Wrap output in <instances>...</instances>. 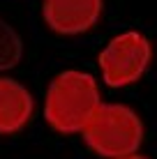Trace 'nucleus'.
<instances>
[{"label": "nucleus", "instance_id": "39448f33", "mask_svg": "<svg viewBox=\"0 0 157 159\" xmlns=\"http://www.w3.org/2000/svg\"><path fill=\"white\" fill-rule=\"evenodd\" d=\"M32 102L30 92L25 90L19 81L0 79V134H14L23 129L25 122L32 118Z\"/></svg>", "mask_w": 157, "mask_h": 159}, {"label": "nucleus", "instance_id": "7ed1b4c3", "mask_svg": "<svg viewBox=\"0 0 157 159\" xmlns=\"http://www.w3.org/2000/svg\"><path fill=\"white\" fill-rule=\"evenodd\" d=\"M153 58L150 42L141 32H122L113 37L106 44V48L99 53V69L106 85L125 88L129 83H136L145 74Z\"/></svg>", "mask_w": 157, "mask_h": 159}, {"label": "nucleus", "instance_id": "423d86ee", "mask_svg": "<svg viewBox=\"0 0 157 159\" xmlns=\"http://www.w3.org/2000/svg\"><path fill=\"white\" fill-rule=\"evenodd\" d=\"M21 53H23V44L21 37L7 21L0 19V72L12 69L19 65Z\"/></svg>", "mask_w": 157, "mask_h": 159}, {"label": "nucleus", "instance_id": "f257e3e1", "mask_svg": "<svg viewBox=\"0 0 157 159\" xmlns=\"http://www.w3.org/2000/svg\"><path fill=\"white\" fill-rule=\"evenodd\" d=\"M99 104V88L95 79L85 72L69 69L58 74L48 85L44 118L60 134H79Z\"/></svg>", "mask_w": 157, "mask_h": 159}, {"label": "nucleus", "instance_id": "0eeeda50", "mask_svg": "<svg viewBox=\"0 0 157 159\" xmlns=\"http://www.w3.org/2000/svg\"><path fill=\"white\" fill-rule=\"evenodd\" d=\"M118 159H148V157H143V155H136V152H134V155H127V157H118Z\"/></svg>", "mask_w": 157, "mask_h": 159}, {"label": "nucleus", "instance_id": "f03ea898", "mask_svg": "<svg viewBox=\"0 0 157 159\" xmlns=\"http://www.w3.org/2000/svg\"><path fill=\"white\" fill-rule=\"evenodd\" d=\"M81 134L95 155L118 159L141 148L143 122L125 104H99Z\"/></svg>", "mask_w": 157, "mask_h": 159}, {"label": "nucleus", "instance_id": "20e7f679", "mask_svg": "<svg viewBox=\"0 0 157 159\" xmlns=\"http://www.w3.org/2000/svg\"><path fill=\"white\" fill-rule=\"evenodd\" d=\"M104 0H44V21L58 35H81L99 21Z\"/></svg>", "mask_w": 157, "mask_h": 159}]
</instances>
